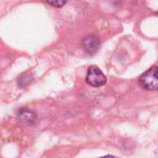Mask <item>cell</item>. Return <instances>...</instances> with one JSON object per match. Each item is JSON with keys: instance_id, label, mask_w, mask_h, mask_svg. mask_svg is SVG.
<instances>
[{"instance_id": "obj_4", "label": "cell", "mask_w": 158, "mask_h": 158, "mask_svg": "<svg viewBox=\"0 0 158 158\" xmlns=\"http://www.w3.org/2000/svg\"><path fill=\"white\" fill-rule=\"evenodd\" d=\"M18 117L26 125H33L37 121V115L29 108H20L18 111Z\"/></svg>"}, {"instance_id": "obj_6", "label": "cell", "mask_w": 158, "mask_h": 158, "mask_svg": "<svg viewBox=\"0 0 158 158\" xmlns=\"http://www.w3.org/2000/svg\"><path fill=\"white\" fill-rule=\"evenodd\" d=\"M45 1L48 5L54 7H62L68 2V0H45Z\"/></svg>"}, {"instance_id": "obj_3", "label": "cell", "mask_w": 158, "mask_h": 158, "mask_svg": "<svg viewBox=\"0 0 158 158\" xmlns=\"http://www.w3.org/2000/svg\"><path fill=\"white\" fill-rule=\"evenodd\" d=\"M81 45H82L83 50L87 54L94 55L98 51L100 47V41L98 37L94 35H89L82 40Z\"/></svg>"}, {"instance_id": "obj_1", "label": "cell", "mask_w": 158, "mask_h": 158, "mask_svg": "<svg viewBox=\"0 0 158 158\" xmlns=\"http://www.w3.org/2000/svg\"><path fill=\"white\" fill-rule=\"evenodd\" d=\"M140 85L147 91H156L158 89V68L152 67L139 78Z\"/></svg>"}, {"instance_id": "obj_5", "label": "cell", "mask_w": 158, "mask_h": 158, "mask_svg": "<svg viewBox=\"0 0 158 158\" xmlns=\"http://www.w3.org/2000/svg\"><path fill=\"white\" fill-rule=\"evenodd\" d=\"M31 76L29 75V74H23V75H21V76H19V80H18V84H19V86H20V87H24V86H26V85H28V83L31 81Z\"/></svg>"}, {"instance_id": "obj_2", "label": "cell", "mask_w": 158, "mask_h": 158, "mask_svg": "<svg viewBox=\"0 0 158 158\" xmlns=\"http://www.w3.org/2000/svg\"><path fill=\"white\" fill-rule=\"evenodd\" d=\"M86 82L92 87H101L106 83V77L96 66H91L86 75Z\"/></svg>"}]
</instances>
